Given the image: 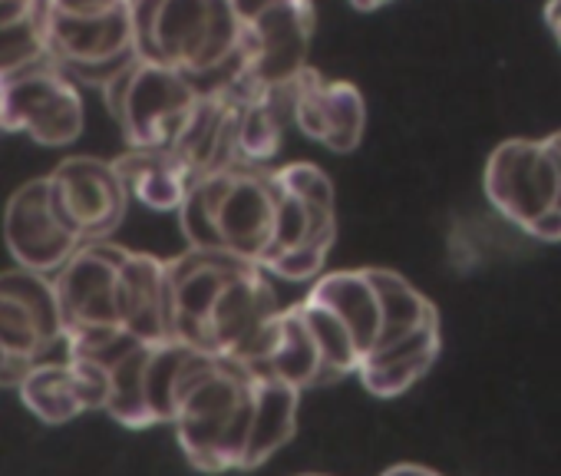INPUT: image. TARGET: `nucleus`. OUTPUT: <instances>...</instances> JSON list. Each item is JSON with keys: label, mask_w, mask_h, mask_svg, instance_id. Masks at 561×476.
I'll list each match as a JSON object with an SVG mask.
<instances>
[{"label": "nucleus", "mask_w": 561, "mask_h": 476, "mask_svg": "<svg viewBox=\"0 0 561 476\" xmlns=\"http://www.w3.org/2000/svg\"><path fill=\"white\" fill-rule=\"evenodd\" d=\"M41 0H0V24H14L21 18H27Z\"/></svg>", "instance_id": "bb28decb"}, {"label": "nucleus", "mask_w": 561, "mask_h": 476, "mask_svg": "<svg viewBox=\"0 0 561 476\" xmlns=\"http://www.w3.org/2000/svg\"><path fill=\"white\" fill-rule=\"evenodd\" d=\"M119 0H47V8L64 18H96L116 8Z\"/></svg>", "instance_id": "b1692460"}, {"label": "nucleus", "mask_w": 561, "mask_h": 476, "mask_svg": "<svg viewBox=\"0 0 561 476\" xmlns=\"http://www.w3.org/2000/svg\"><path fill=\"white\" fill-rule=\"evenodd\" d=\"M64 344L103 335L162 341L165 335V265L156 256L116 242H87L54 279Z\"/></svg>", "instance_id": "7ed1b4c3"}, {"label": "nucleus", "mask_w": 561, "mask_h": 476, "mask_svg": "<svg viewBox=\"0 0 561 476\" xmlns=\"http://www.w3.org/2000/svg\"><path fill=\"white\" fill-rule=\"evenodd\" d=\"M439 348H443L439 321H430L420 331L407 335L403 341L367 354L357 367V377L374 397H383V400L400 397L433 371Z\"/></svg>", "instance_id": "6ab92c4d"}, {"label": "nucleus", "mask_w": 561, "mask_h": 476, "mask_svg": "<svg viewBox=\"0 0 561 476\" xmlns=\"http://www.w3.org/2000/svg\"><path fill=\"white\" fill-rule=\"evenodd\" d=\"M274 175V231L257 269L288 282L318 279L337 238L334 185L311 162H288Z\"/></svg>", "instance_id": "0eeeda50"}, {"label": "nucleus", "mask_w": 561, "mask_h": 476, "mask_svg": "<svg viewBox=\"0 0 561 476\" xmlns=\"http://www.w3.org/2000/svg\"><path fill=\"white\" fill-rule=\"evenodd\" d=\"M64 348L70 358H83L100 367L106 381L103 410L116 423L129 430L172 423L175 384L195 351H188L172 338L142 341L133 335L83 338V341H67Z\"/></svg>", "instance_id": "423d86ee"}, {"label": "nucleus", "mask_w": 561, "mask_h": 476, "mask_svg": "<svg viewBox=\"0 0 561 476\" xmlns=\"http://www.w3.org/2000/svg\"><path fill=\"white\" fill-rule=\"evenodd\" d=\"M545 143H548V146L554 149V156L561 159V133H551V136H545Z\"/></svg>", "instance_id": "7c9ffc66"}, {"label": "nucleus", "mask_w": 561, "mask_h": 476, "mask_svg": "<svg viewBox=\"0 0 561 476\" xmlns=\"http://www.w3.org/2000/svg\"><path fill=\"white\" fill-rule=\"evenodd\" d=\"M103 100L129 149H169L192 113L198 90L172 67L136 60L103 87Z\"/></svg>", "instance_id": "6e6552de"}, {"label": "nucleus", "mask_w": 561, "mask_h": 476, "mask_svg": "<svg viewBox=\"0 0 561 476\" xmlns=\"http://www.w3.org/2000/svg\"><path fill=\"white\" fill-rule=\"evenodd\" d=\"M47 50L57 67H87L133 54L129 0H119L96 18H64L47 8Z\"/></svg>", "instance_id": "a211bd4d"}, {"label": "nucleus", "mask_w": 561, "mask_h": 476, "mask_svg": "<svg viewBox=\"0 0 561 476\" xmlns=\"http://www.w3.org/2000/svg\"><path fill=\"white\" fill-rule=\"evenodd\" d=\"M165 265V335L195 354L254 364L277 318V295L254 262L188 249Z\"/></svg>", "instance_id": "f03ea898"}, {"label": "nucleus", "mask_w": 561, "mask_h": 476, "mask_svg": "<svg viewBox=\"0 0 561 476\" xmlns=\"http://www.w3.org/2000/svg\"><path fill=\"white\" fill-rule=\"evenodd\" d=\"M113 169L126 195L152 212H179L195 182L172 149H126L113 159Z\"/></svg>", "instance_id": "4be33fe9"}, {"label": "nucleus", "mask_w": 561, "mask_h": 476, "mask_svg": "<svg viewBox=\"0 0 561 476\" xmlns=\"http://www.w3.org/2000/svg\"><path fill=\"white\" fill-rule=\"evenodd\" d=\"M4 246L18 269L37 275H57L70 256L83 246L80 238L54 215L47 195V175L24 182L4 208Z\"/></svg>", "instance_id": "4468645a"}, {"label": "nucleus", "mask_w": 561, "mask_h": 476, "mask_svg": "<svg viewBox=\"0 0 561 476\" xmlns=\"http://www.w3.org/2000/svg\"><path fill=\"white\" fill-rule=\"evenodd\" d=\"M47 57V0H41L27 18L0 24V83L31 70Z\"/></svg>", "instance_id": "5701e85b"}, {"label": "nucleus", "mask_w": 561, "mask_h": 476, "mask_svg": "<svg viewBox=\"0 0 561 476\" xmlns=\"http://www.w3.org/2000/svg\"><path fill=\"white\" fill-rule=\"evenodd\" d=\"M308 298L341 318V325L354 338L360 361L377 348V341L383 335V308H380V295H377L367 269L321 275L314 282V288L308 292Z\"/></svg>", "instance_id": "aec40b11"}, {"label": "nucleus", "mask_w": 561, "mask_h": 476, "mask_svg": "<svg viewBox=\"0 0 561 476\" xmlns=\"http://www.w3.org/2000/svg\"><path fill=\"white\" fill-rule=\"evenodd\" d=\"M531 238H538V242H561V212H545L538 222H531L528 228H525Z\"/></svg>", "instance_id": "393cba45"}, {"label": "nucleus", "mask_w": 561, "mask_h": 476, "mask_svg": "<svg viewBox=\"0 0 561 476\" xmlns=\"http://www.w3.org/2000/svg\"><path fill=\"white\" fill-rule=\"evenodd\" d=\"M380 476H443V473H436L430 466H420V463H397V466L383 469Z\"/></svg>", "instance_id": "cd10ccee"}, {"label": "nucleus", "mask_w": 561, "mask_h": 476, "mask_svg": "<svg viewBox=\"0 0 561 476\" xmlns=\"http://www.w3.org/2000/svg\"><path fill=\"white\" fill-rule=\"evenodd\" d=\"M139 60L185 73L198 93L244 80V54L231 0H129Z\"/></svg>", "instance_id": "20e7f679"}, {"label": "nucleus", "mask_w": 561, "mask_h": 476, "mask_svg": "<svg viewBox=\"0 0 561 476\" xmlns=\"http://www.w3.org/2000/svg\"><path fill=\"white\" fill-rule=\"evenodd\" d=\"M305 476H318V473H305Z\"/></svg>", "instance_id": "2f4dec72"}, {"label": "nucleus", "mask_w": 561, "mask_h": 476, "mask_svg": "<svg viewBox=\"0 0 561 476\" xmlns=\"http://www.w3.org/2000/svg\"><path fill=\"white\" fill-rule=\"evenodd\" d=\"M351 4H354L357 11H377V8H387V4H393V0H351Z\"/></svg>", "instance_id": "c756f323"}, {"label": "nucleus", "mask_w": 561, "mask_h": 476, "mask_svg": "<svg viewBox=\"0 0 561 476\" xmlns=\"http://www.w3.org/2000/svg\"><path fill=\"white\" fill-rule=\"evenodd\" d=\"M47 195L54 215L80 238V242H106L119 228L129 195L106 159L73 156L47 175Z\"/></svg>", "instance_id": "9b49d317"}, {"label": "nucleus", "mask_w": 561, "mask_h": 476, "mask_svg": "<svg viewBox=\"0 0 561 476\" xmlns=\"http://www.w3.org/2000/svg\"><path fill=\"white\" fill-rule=\"evenodd\" d=\"M295 126L331 152H354L364 139L367 103L354 83L328 80L308 67L295 80Z\"/></svg>", "instance_id": "dca6fc26"}, {"label": "nucleus", "mask_w": 561, "mask_h": 476, "mask_svg": "<svg viewBox=\"0 0 561 476\" xmlns=\"http://www.w3.org/2000/svg\"><path fill=\"white\" fill-rule=\"evenodd\" d=\"M318 14L311 0H288L271 8L261 18L244 24L241 54H244V87L267 90L288 87L308 70V54L314 41Z\"/></svg>", "instance_id": "f8f14e48"}, {"label": "nucleus", "mask_w": 561, "mask_h": 476, "mask_svg": "<svg viewBox=\"0 0 561 476\" xmlns=\"http://www.w3.org/2000/svg\"><path fill=\"white\" fill-rule=\"evenodd\" d=\"M18 390L24 407L50 427L70 423L73 417L90 410H103L106 404V381L100 367L70 354L64 361L37 364L18 384Z\"/></svg>", "instance_id": "f3484780"}, {"label": "nucleus", "mask_w": 561, "mask_h": 476, "mask_svg": "<svg viewBox=\"0 0 561 476\" xmlns=\"http://www.w3.org/2000/svg\"><path fill=\"white\" fill-rule=\"evenodd\" d=\"M291 123H295V83L248 90L241 97V110H238L241 166L264 169L277 156Z\"/></svg>", "instance_id": "412c9836"}, {"label": "nucleus", "mask_w": 561, "mask_h": 476, "mask_svg": "<svg viewBox=\"0 0 561 476\" xmlns=\"http://www.w3.org/2000/svg\"><path fill=\"white\" fill-rule=\"evenodd\" d=\"M545 24L551 27V34H554L558 44H561V0H548V8H545Z\"/></svg>", "instance_id": "c85d7f7f"}, {"label": "nucleus", "mask_w": 561, "mask_h": 476, "mask_svg": "<svg viewBox=\"0 0 561 476\" xmlns=\"http://www.w3.org/2000/svg\"><path fill=\"white\" fill-rule=\"evenodd\" d=\"M301 390L231 358L192 354L172 397V427L202 473L254 469L298 430Z\"/></svg>", "instance_id": "f257e3e1"}, {"label": "nucleus", "mask_w": 561, "mask_h": 476, "mask_svg": "<svg viewBox=\"0 0 561 476\" xmlns=\"http://www.w3.org/2000/svg\"><path fill=\"white\" fill-rule=\"evenodd\" d=\"M241 83L198 93L188 120L182 123L179 136L172 139L175 159L188 169L192 179L221 172V169H238V110H241Z\"/></svg>", "instance_id": "2eb2a0df"}, {"label": "nucleus", "mask_w": 561, "mask_h": 476, "mask_svg": "<svg viewBox=\"0 0 561 476\" xmlns=\"http://www.w3.org/2000/svg\"><path fill=\"white\" fill-rule=\"evenodd\" d=\"M64 344V321L47 275L0 272V384H21Z\"/></svg>", "instance_id": "1a4fd4ad"}, {"label": "nucleus", "mask_w": 561, "mask_h": 476, "mask_svg": "<svg viewBox=\"0 0 561 476\" xmlns=\"http://www.w3.org/2000/svg\"><path fill=\"white\" fill-rule=\"evenodd\" d=\"M83 126L80 87L50 57L0 83V133H24L41 146H70Z\"/></svg>", "instance_id": "9d476101"}, {"label": "nucleus", "mask_w": 561, "mask_h": 476, "mask_svg": "<svg viewBox=\"0 0 561 476\" xmlns=\"http://www.w3.org/2000/svg\"><path fill=\"white\" fill-rule=\"evenodd\" d=\"M482 185L495 212L528 228L554 208L558 156L545 139H505L492 149Z\"/></svg>", "instance_id": "ddd939ff"}, {"label": "nucleus", "mask_w": 561, "mask_h": 476, "mask_svg": "<svg viewBox=\"0 0 561 476\" xmlns=\"http://www.w3.org/2000/svg\"><path fill=\"white\" fill-rule=\"evenodd\" d=\"M280 4H288V0H231V8H234V14H238V21H241V24H248V21L261 18L264 11L280 8Z\"/></svg>", "instance_id": "a878e982"}, {"label": "nucleus", "mask_w": 561, "mask_h": 476, "mask_svg": "<svg viewBox=\"0 0 561 476\" xmlns=\"http://www.w3.org/2000/svg\"><path fill=\"white\" fill-rule=\"evenodd\" d=\"M179 225L192 249L228 252L257 265L274 231L271 169L238 166L195 179L179 205Z\"/></svg>", "instance_id": "39448f33"}]
</instances>
